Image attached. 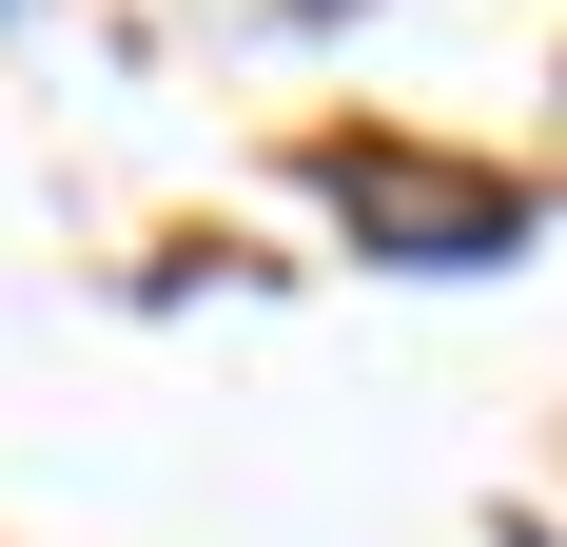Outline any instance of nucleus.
<instances>
[{"label": "nucleus", "mask_w": 567, "mask_h": 547, "mask_svg": "<svg viewBox=\"0 0 567 547\" xmlns=\"http://www.w3.org/2000/svg\"><path fill=\"white\" fill-rule=\"evenodd\" d=\"M333 196H352V216H392V235H431V255H489V235H509L489 176H411V157H333Z\"/></svg>", "instance_id": "obj_1"}]
</instances>
